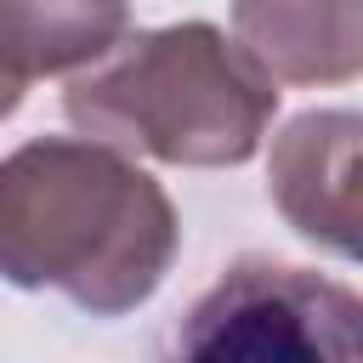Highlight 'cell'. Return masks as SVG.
Segmentation results:
<instances>
[{
  "label": "cell",
  "instance_id": "6da1fadb",
  "mask_svg": "<svg viewBox=\"0 0 363 363\" xmlns=\"http://www.w3.org/2000/svg\"><path fill=\"white\" fill-rule=\"evenodd\" d=\"M170 193L113 142L34 136L0 159V278L91 318L147 306L176 261Z\"/></svg>",
  "mask_w": 363,
  "mask_h": 363
},
{
  "label": "cell",
  "instance_id": "7a4b0ae2",
  "mask_svg": "<svg viewBox=\"0 0 363 363\" xmlns=\"http://www.w3.org/2000/svg\"><path fill=\"white\" fill-rule=\"evenodd\" d=\"M62 113L79 136L147 153L159 164L221 170L250 164L278 113V85L216 23L187 17L119 34L85 74L68 79Z\"/></svg>",
  "mask_w": 363,
  "mask_h": 363
},
{
  "label": "cell",
  "instance_id": "3957f363",
  "mask_svg": "<svg viewBox=\"0 0 363 363\" xmlns=\"http://www.w3.org/2000/svg\"><path fill=\"white\" fill-rule=\"evenodd\" d=\"M187 357H357L363 301L352 284L312 267L244 255L233 261L176 329Z\"/></svg>",
  "mask_w": 363,
  "mask_h": 363
},
{
  "label": "cell",
  "instance_id": "277c9868",
  "mask_svg": "<svg viewBox=\"0 0 363 363\" xmlns=\"http://www.w3.org/2000/svg\"><path fill=\"white\" fill-rule=\"evenodd\" d=\"M357 142L363 119L352 108H306L267 153V193L278 216L340 261H357Z\"/></svg>",
  "mask_w": 363,
  "mask_h": 363
},
{
  "label": "cell",
  "instance_id": "5b68a950",
  "mask_svg": "<svg viewBox=\"0 0 363 363\" xmlns=\"http://www.w3.org/2000/svg\"><path fill=\"white\" fill-rule=\"evenodd\" d=\"M233 40L272 85H352L363 0H233Z\"/></svg>",
  "mask_w": 363,
  "mask_h": 363
},
{
  "label": "cell",
  "instance_id": "8992f818",
  "mask_svg": "<svg viewBox=\"0 0 363 363\" xmlns=\"http://www.w3.org/2000/svg\"><path fill=\"white\" fill-rule=\"evenodd\" d=\"M130 28V0H0V57L23 79L79 74Z\"/></svg>",
  "mask_w": 363,
  "mask_h": 363
},
{
  "label": "cell",
  "instance_id": "52a82bcc",
  "mask_svg": "<svg viewBox=\"0 0 363 363\" xmlns=\"http://www.w3.org/2000/svg\"><path fill=\"white\" fill-rule=\"evenodd\" d=\"M23 91H28V79H23V74L0 57V119H11V113L23 108Z\"/></svg>",
  "mask_w": 363,
  "mask_h": 363
}]
</instances>
